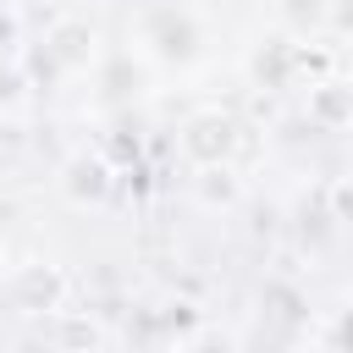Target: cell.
Wrapping results in <instances>:
<instances>
[{"instance_id": "cell-1", "label": "cell", "mask_w": 353, "mask_h": 353, "mask_svg": "<svg viewBox=\"0 0 353 353\" xmlns=\"http://www.w3.org/2000/svg\"><path fill=\"white\" fill-rule=\"evenodd\" d=\"M232 143H237V127H232L221 110H204V116H193V121L182 127V149H188L199 165H221V160L232 154Z\"/></svg>"}]
</instances>
